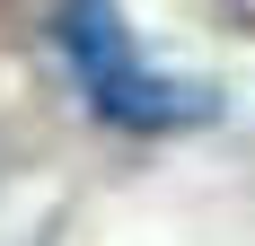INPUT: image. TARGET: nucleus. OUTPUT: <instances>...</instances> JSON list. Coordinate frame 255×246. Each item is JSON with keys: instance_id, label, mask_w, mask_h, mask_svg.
<instances>
[{"instance_id": "obj_2", "label": "nucleus", "mask_w": 255, "mask_h": 246, "mask_svg": "<svg viewBox=\"0 0 255 246\" xmlns=\"http://www.w3.org/2000/svg\"><path fill=\"white\" fill-rule=\"evenodd\" d=\"M53 44L71 53L79 88H97L106 71L132 62V35H124V9H115V0H62V9H53Z\"/></svg>"}, {"instance_id": "obj_1", "label": "nucleus", "mask_w": 255, "mask_h": 246, "mask_svg": "<svg viewBox=\"0 0 255 246\" xmlns=\"http://www.w3.org/2000/svg\"><path fill=\"white\" fill-rule=\"evenodd\" d=\"M88 106H97L115 132H185V123L220 115V88L176 79V71H150V62H124V71H106L97 88H88Z\"/></svg>"}]
</instances>
